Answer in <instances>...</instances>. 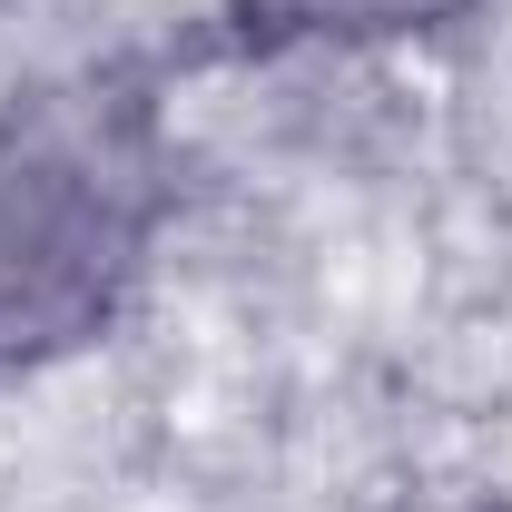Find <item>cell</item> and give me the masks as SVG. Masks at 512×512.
<instances>
[{
    "instance_id": "obj_1",
    "label": "cell",
    "mask_w": 512,
    "mask_h": 512,
    "mask_svg": "<svg viewBox=\"0 0 512 512\" xmlns=\"http://www.w3.org/2000/svg\"><path fill=\"white\" fill-rule=\"evenodd\" d=\"M168 217L158 109L128 79H50L0 109V375L119 325Z\"/></svg>"
},
{
    "instance_id": "obj_2",
    "label": "cell",
    "mask_w": 512,
    "mask_h": 512,
    "mask_svg": "<svg viewBox=\"0 0 512 512\" xmlns=\"http://www.w3.org/2000/svg\"><path fill=\"white\" fill-rule=\"evenodd\" d=\"M237 30L266 50H296V40H404V30H444L473 0H227Z\"/></svg>"
},
{
    "instance_id": "obj_3",
    "label": "cell",
    "mask_w": 512,
    "mask_h": 512,
    "mask_svg": "<svg viewBox=\"0 0 512 512\" xmlns=\"http://www.w3.org/2000/svg\"><path fill=\"white\" fill-rule=\"evenodd\" d=\"M384 512H512V503L483 493V483H424V493H394Z\"/></svg>"
}]
</instances>
